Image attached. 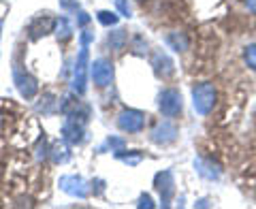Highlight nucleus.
Masks as SVG:
<instances>
[{"label":"nucleus","instance_id":"obj_18","mask_svg":"<svg viewBox=\"0 0 256 209\" xmlns=\"http://www.w3.org/2000/svg\"><path fill=\"white\" fill-rule=\"evenodd\" d=\"M107 148H111V152H116V154H118V152L124 150V141L120 139V136H109V139L100 146V152H107Z\"/></svg>","mask_w":256,"mask_h":209},{"label":"nucleus","instance_id":"obj_7","mask_svg":"<svg viewBox=\"0 0 256 209\" xmlns=\"http://www.w3.org/2000/svg\"><path fill=\"white\" fill-rule=\"evenodd\" d=\"M58 186H60V190L66 192V194L77 196V198H86L88 194H90L88 182L84 178H79V175H64V178H60Z\"/></svg>","mask_w":256,"mask_h":209},{"label":"nucleus","instance_id":"obj_21","mask_svg":"<svg viewBox=\"0 0 256 209\" xmlns=\"http://www.w3.org/2000/svg\"><path fill=\"white\" fill-rule=\"evenodd\" d=\"M116 9L120 11L122 18H132V9H130V4H128L126 0H116Z\"/></svg>","mask_w":256,"mask_h":209},{"label":"nucleus","instance_id":"obj_23","mask_svg":"<svg viewBox=\"0 0 256 209\" xmlns=\"http://www.w3.org/2000/svg\"><path fill=\"white\" fill-rule=\"evenodd\" d=\"M77 15H79V18H77V26L84 28V26H88V24H90V15H88L86 11H79Z\"/></svg>","mask_w":256,"mask_h":209},{"label":"nucleus","instance_id":"obj_6","mask_svg":"<svg viewBox=\"0 0 256 209\" xmlns=\"http://www.w3.org/2000/svg\"><path fill=\"white\" fill-rule=\"evenodd\" d=\"M13 82H15V88H18V92L24 96V98H34L36 96V92H38L36 79L30 73H26V70H22L20 66L13 68Z\"/></svg>","mask_w":256,"mask_h":209},{"label":"nucleus","instance_id":"obj_22","mask_svg":"<svg viewBox=\"0 0 256 209\" xmlns=\"http://www.w3.org/2000/svg\"><path fill=\"white\" fill-rule=\"evenodd\" d=\"M60 6L66 11H77L79 9V2L77 0H60Z\"/></svg>","mask_w":256,"mask_h":209},{"label":"nucleus","instance_id":"obj_12","mask_svg":"<svg viewBox=\"0 0 256 209\" xmlns=\"http://www.w3.org/2000/svg\"><path fill=\"white\" fill-rule=\"evenodd\" d=\"M54 24L56 20H50V18H36L34 22L30 24V38L32 41H36V38H41L43 34H47V32H54Z\"/></svg>","mask_w":256,"mask_h":209},{"label":"nucleus","instance_id":"obj_2","mask_svg":"<svg viewBox=\"0 0 256 209\" xmlns=\"http://www.w3.org/2000/svg\"><path fill=\"white\" fill-rule=\"evenodd\" d=\"M158 109L166 118H175L182 114V94L175 88H166L158 94Z\"/></svg>","mask_w":256,"mask_h":209},{"label":"nucleus","instance_id":"obj_8","mask_svg":"<svg viewBox=\"0 0 256 209\" xmlns=\"http://www.w3.org/2000/svg\"><path fill=\"white\" fill-rule=\"evenodd\" d=\"M154 186L160 194V200H162V205L166 207L171 203V198L175 194V182H173V173L171 171H160L156 178H154Z\"/></svg>","mask_w":256,"mask_h":209},{"label":"nucleus","instance_id":"obj_24","mask_svg":"<svg viewBox=\"0 0 256 209\" xmlns=\"http://www.w3.org/2000/svg\"><path fill=\"white\" fill-rule=\"evenodd\" d=\"M94 41V32L92 30H84L82 32V45H90Z\"/></svg>","mask_w":256,"mask_h":209},{"label":"nucleus","instance_id":"obj_17","mask_svg":"<svg viewBox=\"0 0 256 209\" xmlns=\"http://www.w3.org/2000/svg\"><path fill=\"white\" fill-rule=\"evenodd\" d=\"M70 158V152L66 146H60V143H56V146L52 148V160L56 164H62V162H66V160Z\"/></svg>","mask_w":256,"mask_h":209},{"label":"nucleus","instance_id":"obj_5","mask_svg":"<svg viewBox=\"0 0 256 209\" xmlns=\"http://www.w3.org/2000/svg\"><path fill=\"white\" fill-rule=\"evenodd\" d=\"M90 75L94 86L98 88H107L111 82H114V64H111L107 58H98L90 64Z\"/></svg>","mask_w":256,"mask_h":209},{"label":"nucleus","instance_id":"obj_10","mask_svg":"<svg viewBox=\"0 0 256 209\" xmlns=\"http://www.w3.org/2000/svg\"><path fill=\"white\" fill-rule=\"evenodd\" d=\"M152 66H154V73L158 79H169L175 73L173 60L164 52H154V56H152Z\"/></svg>","mask_w":256,"mask_h":209},{"label":"nucleus","instance_id":"obj_28","mask_svg":"<svg viewBox=\"0 0 256 209\" xmlns=\"http://www.w3.org/2000/svg\"><path fill=\"white\" fill-rule=\"evenodd\" d=\"M139 2H143V0H139Z\"/></svg>","mask_w":256,"mask_h":209},{"label":"nucleus","instance_id":"obj_14","mask_svg":"<svg viewBox=\"0 0 256 209\" xmlns=\"http://www.w3.org/2000/svg\"><path fill=\"white\" fill-rule=\"evenodd\" d=\"M166 43H169L171 50H175L178 54H184L188 50V36L184 34V32H171L169 36H166Z\"/></svg>","mask_w":256,"mask_h":209},{"label":"nucleus","instance_id":"obj_1","mask_svg":"<svg viewBox=\"0 0 256 209\" xmlns=\"http://www.w3.org/2000/svg\"><path fill=\"white\" fill-rule=\"evenodd\" d=\"M216 98H218V92H216L214 84L203 82V84H196L192 88V104H194L196 114H201V116L212 114Z\"/></svg>","mask_w":256,"mask_h":209},{"label":"nucleus","instance_id":"obj_19","mask_svg":"<svg viewBox=\"0 0 256 209\" xmlns=\"http://www.w3.org/2000/svg\"><path fill=\"white\" fill-rule=\"evenodd\" d=\"M244 60H246V64H248V66H250L252 70H256V43L248 45L246 50H244Z\"/></svg>","mask_w":256,"mask_h":209},{"label":"nucleus","instance_id":"obj_16","mask_svg":"<svg viewBox=\"0 0 256 209\" xmlns=\"http://www.w3.org/2000/svg\"><path fill=\"white\" fill-rule=\"evenodd\" d=\"M124 152H126V150L118 152L116 158H120V160H122L124 164H128V166H134V164H139L141 160H143V154H141V152H137V150H134V152H128V154H124Z\"/></svg>","mask_w":256,"mask_h":209},{"label":"nucleus","instance_id":"obj_13","mask_svg":"<svg viewBox=\"0 0 256 209\" xmlns=\"http://www.w3.org/2000/svg\"><path fill=\"white\" fill-rule=\"evenodd\" d=\"M54 32L58 36V41H68L73 36V26H70V22L66 18H58L54 24Z\"/></svg>","mask_w":256,"mask_h":209},{"label":"nucleus","instance_id":"obj_26","mask_svg":"<svg viewBox=\"0 0 256 209\" xmlns=\"http://www.w3.org/2000/svg\"><path fill=\"white\" fill-rule=\"evenodd\" d=\"M244 2H246V6H248V11L256 13V0H244Z\"/></svg>","mask_w":256,"mask_h":209},{"label":"nucleus","instance_id":"obj_25","mask_svg":"<svg viewBox=\"0 0 256 209\" xmlns=\"http://www.w3.org/2000/svg\"><path fill=\"white\" fill-rule=\"evenodd\" d=\"M139 207H148V209L154 207V203H152V196H150V194H143V196L139 198Z\"/></svg>","mask_w":256,"mask_h":209},{"label":"nucleus","instance_id":"obj_11","mask_svg":"<svg viewBox=\"0 0 256 209\" xmlns=\"http://www.w3.org/2000/svg\"><path fill=\"white\" fill-rule=\"evenodd\" d=\"M62 136L66 139L68 143H77L84 141V122L82 120H75V118H66V122L62 124Z\"/></svg>","mask_w":256,"mask_h":209},{"label":"nucleus","instance_id":"obj_20","mask_svg":"<svg viewBox=\"0 0 256 209\" xmlns=\"http://www.w3.org/2000/svg\"><path fill=\"white\" fill-rule=\"evenodd\" d=\"M96 20H98L102 26H116V24H118V15L111 13V11H98V13H96Z\"/></svg>","mask_w":256,"mask_h":209},{"label":"nucleus","instance_id":"obj_27","mask_svg":"<svg viewBox=\"0 0 256 209\" xmlns=\"http://www.w3.org/2000/svg\"><path fill=\"white\" fill-rule=\"evenodd\" d=\"M0 30H2V22H0Z\"/></svg>","mask_w":256,"mask_h":209},{"label":"nucleus","instance_id":"obj_4","mask_svg":"<svg viewBox=\"0 0 256 209\" xmlns=\"http://www.w3.org/2000/svg\"><path fill=\"white\" fill-rule=\"evenodd\" d=\"M88 68H90V56H88V45H82V52H79L77 62H75V77H73V90H75L77 94H84V92H86Z\"/></svg>","mask_w":256,"mask_h":209},{"label":"nucleus","instance_id":"obj_3","mask_svg":"<svg viewBox=\"0 0 256 209\" xmlns=\"http://www.w3.org/2000/svg\"><path fill=\"white\" fill-rule=\"evenodd\" d=\"M118 126L124 132H141L146 128V114L139 109H124L118 116Z\"/></svg>","mask_w":256,"mask_h":209},{"label":"nucleus","instance_id":"obj_15","mask_svg":"<svg viewBox=\"0 0 256 209\" xmlns=\"http://www.w3.org/2000/svg\"><path fill=\"white\" fill-rule=\"evenodd\" d=\"M109 45H111V50H116V52H122L124 50V45L128 41V32L126 30H114V32H109Z\"/></svg>","mask_w":256,"mask_h":209},{"label":"nucleus","instance_id":"obj_9","mask_svg":"<svg viewBox=\"0 0 256 209\" xmlns=\"http://www.w3.org/2000/svg\"><path fill=\"white\" fill-rule=\"evenodd\" d=\"M178 126L171 124V122H160L154 130H152V141L156 143V146H169V143H173L175 139H178Z\"/></svg>","mask_w":256,"mask_h":209}]
</instances>
